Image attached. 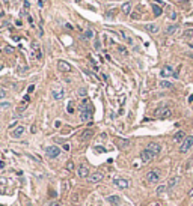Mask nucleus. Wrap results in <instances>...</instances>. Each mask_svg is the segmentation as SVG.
<instances>
[{
	"label": "nucleus",
	"instance_id": "obj_1",
	"mask_svg": "<svg viewBox=\"0 0 193 206\" xmlns=\"http://www.w3.org/2000/svg\"><path fill=\"white\" fill-rule=\"evenodd\" d=\"M79 108H80V119H82L83 122L91 120L92 114H94V107H92L91 102H89V99H83V101L80 102Z\"/></svg>",
	"mask_w": 193,
	"mask_h": 206
},
{
	"label": "nucleus",
	"instance_id": "obj_2",
	"mask_svg": "<svg viewBox=\"0 0 193 206\" xmlns=\"http://www.w3.org/2000/svg\"><path fill=\"white\" fill-rule=\"evenodd\" d=\"M154 116H156L157 119H168V118L172 116V111H171L169 107L163 105V107H159L156 111H154Z\"/></svg>",
	"mask_w": 193,
	"mask_h": 206
},
{
	"label": "nucleus",
	"instance_id": "obj_3",
	"mask_svg": "<svg viewBox=\"0 0 193 206\" xmlns=\"http://www.w3.org/2000/svg\"><path fill=\"white\" fill-rule=\"evenodd\" d=\"M160 177H161V172H160L159 169H154V170H151V172L146 173V182H149V184H157V182L160 181Z\"/></svg>",
	"mask_w": 193,
	"mask_h": 206
},
{
	"label": "nucleus",
	"instance_id": "obj_4",
	"mask_svg": "<svg viewBox=\"0 0 193 206\" xmlns=\"http://www.w3.org/2000/svg\"><path fill=\"white\" fill-rule=\"evenodd\" d=\"M193 148V135H187L186 140L181 143V148H179V152L181 153H186L187 150H190Z\"/></svg>",
	"mask_w": 193,
	"mask_h": 206
},
{
	"label": "nucleus",
	"instance_id": "obj_5",
	"mask_svg": "<svg viewBox=\"0 0 193 206\" xmlns=\"http://www.w3.org/2000/svg\"><path fill=\"white\" fill-rule=\"evenodd\" d=\"M45 153H47V157H48L50 160L57 158V157L60 155V148H57V146H48V148L45 149Z\"/></svg>",
	"mask_w": 193,
	"mask_h": 206
},
{
	"label": "nucleus",
	"instance_id": "obj_6",
	"mask_svg": "<svg viewBox=\"0 0 193 206\" xmlns=\"http://www.w3.org/2000/svg\"><path fill=\"white\" fill-rule=\"evenodd\" d=\"M160 75L163 77V78H168V77H175V78H176V72L174 71V68H172L171 65L163 66L161 71H160Z\"/></svg>",
	"mask_w": 193,
	"mask_h": 206
},
{
	"label": "nucleus",
	"instance_id": "obj_7",
	"mask_svg": "<svg viewBox=\"0 0 193 206\" xmlns=\"http://www.w3.org/2000/svg\"><path fill=\"white\" fill-rule=\"evenodd\" d=\"M103 177H104V175H103L101 172H94V173L89 175L88 181L91 182V184H98V182H101V181H103Z\"/></svg>",
	"mask_w": 193,
	"mask_h": 206
},
{
	"label": "nucleus",
	"instance_id": "obj_8",
	"mask_svg": "<svg viewBox=\"0 0 193 206\" xmlns=\"http://www.w3.org/2000/svg\"><path fill=\"white\" fill-rule=\"evenodd\" d=\"M113 184L118 188H121V190H127L128 187H130V181H127V179H124V177H116L113 181Z\"/></svg>",
	"mask_w": 193,
	"mask_h": 206
},
{
	"label": "nucleus",
	"instance_id": "obj_9",
	"mask_svg": "<svg viewBox=\"0 0 193 206\" xmlns=\"http://www.w3.org/2000/svg\"><path fill=\"white\" fill-rule=\"evenodd\" d=\"M57 69L60 72H71L72 71V66L70 65L68 62H65V60H59L57 62Z\"/></svg>",
	"mask_w": 193,
	"mask_h": 206
},
{
	"label": "nucleus",
	"instance_id": "obj_10",
	"mask_svg": "<svg viewBox=\"0 0 193 206\" xmlns=\"http://www.w3.org/2000/svg\"><path fill=\"white\" fill-rule=\"evenodd\" d=\"M146 149H148V150H149V152L152 153L154 157H157L159 153L161 152V146H160L159 143H149V145L146 146Z\"/></svg>",
	"mask_w": 193,
	"mask_h": 206
},
{
	"label": "nucleus",
	"instance_id": "obj_11",
	"mask_svg": "<svg viewBox=\"0 0 193 206\" xmlns=\"http://www.w3.org/2000/svg\"><path fill=\"white\" fill-rule=\"evenodd\" d=\"M77 175H79V177L85 179V177H89L91 172H89V169H88L85 164H80V165H79V170H77Z\"/></svg>",
	"mask_w": 193,
	"mask_h": 206
},
{
	"label": "nucleus",
	"instance_id": "obj_12",
	"mask_svg": "<svg viewBox=\"0 0 193 206\" xmlns=\"http://www.w3.org/2000/svg\"><path fill=\"white\" fill-rule=\"evenodd\" d=\"M154 158H156V157H154L148 149H143L142 152H140V160H142L143 163H149V161L154 160Z\"/></svg>",
	"mask_w": 193,
	"mask_h": 206
},
{
	"label": "nucleus",
	"instance_id": "obj_13",
	"mask_svg": "<svg viewBox=\"0 0 193 206\" xmlns=\"http://www.w3.org/2000/svg\"><path fill=\"white\" fill-rule=\"evenodd\" d=\"M23 134H24V126H23V125H18V126H15L14 130H12L11 137H12V138H20Z\"/></svg>",
	"mask_w": 193,
	"mask_h": 206
},
{
	"label": "nucleus",
	"instance_id": "obj_14",
	"mask_svg": "<svg viewBox=\"0 0 193 206\" xmlns=\"http://www.w3.org/2000/svg\"><path fill=\"white\" fill-rule=\"evenodd\" d=\"M106 200H107L112 206H119V205H121V197H119V196H107Z\"/></svg>",
	"mask_w": 193,
	"mask_h": 206
},
{
	"label": "nucleus",
	"instance_id": "obj_15",
	"mask_svg": "<svg viewBox=\"0 0 193 206\" xmlns=\"http://www.w3.org/2000/svg\"><path fill=\"white\" fill-rule=\"evenodd\" d=\"M186 140V133L184 131H176L175 135H174V141L175 143H183Z\"/></svg>",
	"mask_w": 193,
	"mask_h": 206
},
{
	"label": "nucleus",
	"instance_id": "obj_16",
	"mask_svg": "<svg viewBox=\"0 0 193 206\" xmlns=\"http://www.w3.org/2000/svg\"><path fill=\"white\" fill-rule=\"evenodd\" d=\"M116 145H118V148L125 149V148L130 146V140H127V138H116Z\"/></svg>",
	"mask_w": 193,
	"mask_h": 206
},
{
	"label": "nucleus",
	"instance_id": "obj_17",
	"mask_svg": "<svg viewBox=\"0 0 193 206\" xmlns=\"http://www.w3.org/2000/svg\"><path fill=\"white\" fill-rule=\"evenodd\" d=\"M145 30L149 32V33H159L160 32V27L157 24H146L145 26Z\"/></svg>",
	"mask_w": 193,
	"mask_h": 206
},
{
	"label": "nucleus",
	"instance_id": "obj_18",
	"mask_svg": "<svg viewBox=\"0 0 193 206\" xmlns=\"http://www.w3.org/2000/svg\"><path fill=\"white\" fill-rule=\"evenodd\" d=\"M51 96H53L56 101H60V99H63V96H65V92H63L62 89L60 91H53L51 92Z\"/></svg>",
	"mask_w": 193,
	"mask_h": 206
},
{
	"label": "nucleus",
	"instance_id": "obj_19",
	"mask_svg": "<svg viewBox=\"0 0 193 206\" xmlns=\"http://www.w3.org/2000/svg\"><path fill=\"white\" fill-rule=\"evenodd\" d=\"M92 135H94V131L92 130H86V131H83L80 134V140H89Z\"/></svg>",
	"mask_w": 193,
	"mask_h": 206
},
{
	"label": "nucleus",
	"instance_id": "obj_20",
	"mask_svg": "<svg viewBox=\"0 0 193 206\" xmlns=\"http://www.w3.org/2000/svg\"><path fill=\"white\" fill-rule=\"evenodd\" d=\"M121 11L124 12L125 15H128V14H131V3L130 2H127V3H124L122 6H121Z\"/></svg>",
	"mask_w": 193,
	"mask_h": 206
},
{
	"label": "nucleus",
	"instance_id": "obj_21",
	"mask_svg": "<svg viewBox=\"0 0 193 206\" xmlns=\"http://www.w3.org/2000/svg\"><path fill=\"white\" fill-rule=\"evenodd\" d=\"M178 182H179V177H178V176L171 177V179H169V182H168V190H172V188H174Z\"/></svg>",
	"mask_w": 193,
	"mask_h": 206
},
{
	"label": "nucleus",
	"instance_id": "obj_22",
	"mask_svg": "<svg viewBox=\"0 0 193 206\" xmlns=\"http://www.w3.org/2000/svg\"><path fill=\"white\" fill-rule=\"evenodd\" d=\"M152 11H154V15H156V17H160L161 12H163L160 5H154V3H152Z\"/></svg>",
	"mask_w": 193,
	"mask_h": 206
},
{
	"label": "nucleus",
	"instance_id": "obj_23",
	"mask_svg": "<svg viewBox=\"0 0 193 206\" xmlns=\"http://www.w3.org/2000/svg\"><path fill=\"white\" fill-rule=\"evenodd\" d=\"M176 30H178V26L176 24H171V26L166 27V33H168V35H174Z\"/></svg>",
	"mask_w": 193,
	"mask_h": 206
},
{
	"label": "nucleus",
	"instance_id": "obj_24",
	"mask_svg": "<svg viewBox=\"0 0 193 206\" xmlns=\"http://www.w3.org/2000/svg\"><path fill=\"white\" fill-rule=\"evenodd\" d=\"M159 86L163 87V89H172V87H174V84H172L171 81H166V80H161V81L159 83Z\"/></svg>",
	"mask_w": 193,
	"mask_h": 206
},
{
	"label": "nucleus",
	"instance_id": "obj_25",
	"mask_svg": "<svg viewBox=\"0 0 193 206\" xmlns=\"http://www.w3.org/2000/svg\"><path fill=\"white\" fill-rule=\"evenodd\" d=\"M166 190H168V185H160V187L157 188V196H161Z\"/></svg>",
	"mask_w": 193,
	"mask_h": 206
},
{
	"label": "nucleus",
	"instance_id": "obj_26",
	"mask_svg": "<svg viewBox=\"0 0 193 206\" xmlns=\"http://www.w3.org/2000/svg\"><path fill=\"white\" fill-rule=\"evenodd\" d=\"M67 110H68V113H70V114H72V113H74V102H72V101H70V102H68Z\"/></svg>",
	"mask_w": 193,
	"mask_h": 206
},
{
	"label": "nucleus",
	"instance_id": "obj_27",
	"mask_svg": "<svg viewBox=\"0 0 193 206\" xmlns=\"http://www.w3.org/2000/svg\"><path fill=\"white\" fill-rule=\"evenodd\" d=\"M184 36L187 38L189 41H192V39H193V30H187V32L184 33Z\"/></svg>",
	"mask_w": 193,
	"mask_h": 206
},
{
	"label": "nucleus",
	"instance_id": "obj_28",
	"mask_svg": "<svg viewBox=\"0 0 193 206\" xmlns=\"http://www.w3.org/2000/svg\"><path fill=\"white\" fill-rule=\"evenodd\" d=\"M94 36V32L92 30H86L85 32V38H86V39H89V38H92Z\"/></svg>",
	"mask_w": 193,
	"mask_h": 206
},
{
	"label": "nucleus",
	"instance_id": "obj_29",
	"mask_svg": "<svg viewBox=\"0 0 193 206\" xmlns=\"http://www.w3.org/2000/svg\"><path fill=\"white\" fill-rule=\"evenodd\" d=\"M67 170H70V172L74 170V163H72V161H68V163H67Z\"/></svg>",
	"mask_w": 193,
	"mask_h": 206
},
{
	"label": "nucleus",
	"instance_id": "obj_30",
	"mask_svg": "<svg viewBox=\"0 0 193 206\" xmlns=\"http://www.w3.org/2000/svg\"><path fill=\"white\" fill-rule=\"evenodd\" d=\"M79 95H80V96H86V89H85V87H80V89H79Z\"/></svg>",
	"mask_w": 193,
	"mask_h": 206
},
{
	"label": "nucleus",
	"instance_id": "obj_31",
	"mask_svg": "<svg viewBox=\"0 0 193 206\" xmlns=\"http://www.w3.org/2000/svg\"><path fill=\"white\" fill-rule=\"evenodd\" d=\"M9 107H11L9 102H2V104H0V108H9Z\"/></svg>",
	"mask_w": 193,
	"mask_h": 206
},
{
	"label": "nucleus",
	"instance_id": "obj_32",
	"mask_svg": "<svg viewBox=\"0 0 193 206\" xmlns=\"http://www.w3.org/2000/svg\"><path fill=\"white\" fill-rule=\"evenodd\" d=\"M23 202H24L26 205H27V206H33V205H32V202H30L27 197H23Z\"/></svg>",
	"mask_w": 193,
	"mask_h": 206
},
{
	"label": "nucleus",
	"instance_id": "obj_33",
	"mask_svg": "<svg viewBox=\"0 0 193 206\" xmlns=\"http://www.w3.org/2000/svg\"><path fill=\"white\" fill-rule=\"evenodd\" d=\"M5 96H6V92L3 91V89H0V99H3Z\"/></svg>",
	"mask_w": 193,
	"mask_h": 206
},
{
	"label": "nucleus",
	"instance_id": "obj_34",
	"mask_svg": "<svg viewBox=\"0 0 193 206\" xmlns=\"http://www.w3.org/2000/svg\"><path fill=\"white\" fill-rule=\"evenodd\" d=\"M33 91H35V86H33V84H30V86L27 87V92H29V93H32Z\"/></svg>",
	"mask_w": 193,
	"mask_h": 206
},
{
	"label": "nucleus",
	"instance_id": "obj_35",
	"mask_svg": "<svg viewBox=\"0 0 193 206\" xmlns=\"http://www.w3.org/2000/svg\"><path fill=\"white\" fill-rule=\"evenodd\" d=\"M119 51H121L122 54H127V51H125V48H124V47H119Z\"/></svg>",
	"mask_w": 193,
	"mask_h": 206
},
{
	"label": "nucleus",
	"instance_id": "obj_36",
	"mask_svg": "<svg viewBox=\"0 0 193 206\" xmlns=\"http://www.w3.org/2000/svg\"><path fill=\"white\" fill-rule=\"evenodd\" d=\"M24 9H26V11L29 9V2H27V0H26V2H24Z\"/></svg>",
	"mask_w": 193,
	"mask_h": 206
},
{
	"label": "nucleus",
	"instance_id": "obj_37",
	"mask_svg": "<svg viewBox=\"0 0 193 206\" xmlns=\"http://www.w3.org/2000/svg\"><path fill=\"white\" fill-rule=\"evenodd\" d=\"M171 20H176V14H175V12H172V14H171Z\"/></svg>",
	"mask_w": 193,
	"mask_h": 206
},
{
	"label": "nucleus",
	"instance_id": "obj_38",
	"mask_svg": "<svg viewBox=\"0 0 193 206\" xmlns=\"http://www.w3.org/2000/svg\"><path fill=\"white\" fill-rule=\"evenodd\" d=\"M0 158H2V155H0ZM5 167V161H0V169H3Z\"/></svg>",
	"mask_w": 193,
	"mask_h": 206
},
{
	"label": "nucleus",
	"instance_id": "obj_39",
	"mask_svg": "<svg viewBox=\"0 0 193 206\" xmlns=\"http://www.w3.org/2000/svg\"><path fill=\"white\" fill-rule=\"evenodd\" d=\"M5 51H6V53H12V48H11V47H6Z\"/></svg>",
	"mask_w": 193,
	"mask_h": 206
},
{
	"label": "nucleus",
	"instance_id": "obj_40",
	"mask_svg": "<svg viewBox=\"0 0 193 206\" xmlns=\"http://www.w3.org/2000/svg\"><path fill=\"white\" fill-rule=\"evenodd\" d=\"M131 18H134V20L139 18V14H131Z\"/></svg>",
	"mask_w": 193,
	"mask_h": 206
},
{
	"label": "nucleus",
	"instance_id": "obj_41",
	"mask_svg": "<svg viewBox=\"0 0 193 206\" xmlns=\"http://www.w3.org/2000/svg\"><path fill=\"white\" fill-rule=\"evenodd\" d=\"M100 47H101V45H100V42L97 41V42H95V48H97V50H100Z\"/></svg>",
	"mask_w": 193,
	"mask_h": 206
},
{
	"label": "nucleus",
	"instance_id": "obj_42",
	"mask_svg": "<svg viewBox=\"0 0 193 206\" xmlns=\"http://www.w3.org/2000/svg\"><path fill=\"white\" fill-rule=\"evenodd\" d=\"M189 102H193V95H190V96H189Z\"/></svg>",
	"mask_w": 193,
	"mask_h": 206
},
{
	"label": "nucleus",
	"instance_id": "obj_43",
	"mask_svg": "<svg viewBox=\"0 0 193 206\" xmlns=\"http://www.w3.org/2000/svg\"><path fill=\"white\" fill-rule=\"evenodd\" d=\"M189 196H190V197L193 196V190H190V192H189Z\"/></svg>",
	"mask_w": 193,
	"mask_h": 206
},
{
	"label": "nucleus",
	"instance_id": "obj_44",
	"mask_svg": "<svg viewBox=\"0 0 193 206\" xmlns=\"http://www.w3.org/2000/svg\"><path fill=\"white\" fill-rule=\"evenodd\" d=\"M187 56H189V57H192V59H193V53H189V54H187Z\"/></svg>",
	"mask_w": 193,
	"mask_h": 206
},
{
	"label": "nucleus",
	"instance_id": "obj_45",
	"mask_svg": "<svg viewBox=\"0 0 193 206\" xmlns=\"http://www.w3.org/2000/svg\"><path fill=\"white\" fill-rule=\"evenodd\" d=\"M190 47H192V48H193V39H192V41H190Z\"/></svg>",
	"mask_w": 193,
	"mask_h": 206
},
{
	"label": "nucleus",
	"instance_id": "obj_46",
	"mask_svg": "<svg viewBox=\"0 0 193 206\" xmlns=\"http://www.w3.org/2000/svg\"><path fill=\"white\" fill-rule=\"evenodd\" d=\"M154 206H160V205H159V203H157V205H154Z\"/></svg>",
	"mask_w": 193,
	"mask_h": 206
},
{
	"label": "nucleus",
	"instance_id": "obj_47",
	"mask_svg": "<svg viewBox=\"0 0 193 206\" xmlns=\"http://www.w3.org/2000/svg\"><path fill=\"white\" fill-rule=\"evenodd\" d=\"M0 206H3V205H0Z\"/></svg>",
	"mask_w": 193,
	"mask_h": 206
}]
</instances>
